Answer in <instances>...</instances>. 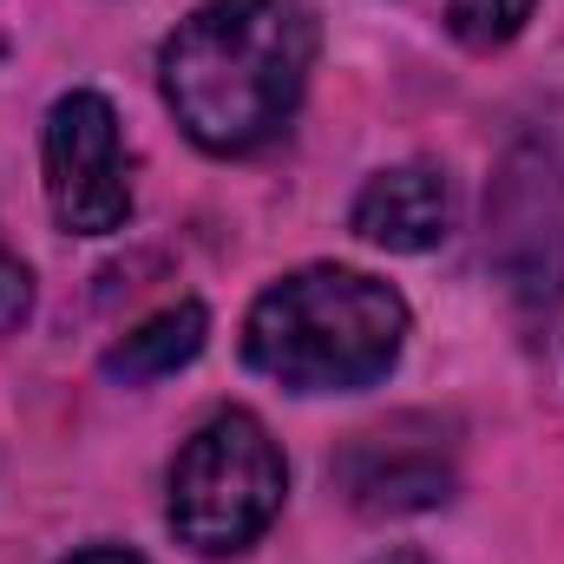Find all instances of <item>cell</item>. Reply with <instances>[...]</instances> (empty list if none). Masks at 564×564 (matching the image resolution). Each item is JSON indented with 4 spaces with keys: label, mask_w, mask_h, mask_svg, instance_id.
Here are the masks:
<instances>
[{
    "label": "cell",
    "mask_w": 564,
    "mask_h": 564,
    "mask_svg": "<svg viewBox=\"0 0 564 564\" xmlns=\"http://www.w3.org/2000/svg\"><path fill=\"white\" fill-rule=\"evenodd\" d=\"M33 315V270L0 243V335H13Z\"/></svg>",
    "instance_id": "10"
},
{
    "label": "cell",
    "mask_w": 564,
    "mask_h": 564,
    "mask_svg": "<svg viewBox=\"0 0 564 564\" xmlns=\"http://www.w3.org/2000/svg\"><path fill=\"white\" fill-rule=\"evenodd\" d=\"M486 257L525 315L552 308L564 289V164L519 144L486 197Z\"/></svg>",
    "instance_id": "5"
},
{
    "label": "cell",
    "mask_w": 564,
    "mask_h": 564,
    "mask_svg": "<svg viewBox=\"0 0 564 564\" xmlns=\"http://www.w3.org/2000/svg\"><path fill=\"white\" fill-rule=\"evenodd\" d=\"M204 341H210V308H204V302H171V308L144 315L132 335H119V341L99 355V368H106V381H119V388H144V381H164V375L191 368V361L204 355Z\"/></svg>",
    "instance_id": "8"
},
{
    "label": "cell",
    "mask_w": 564,
    "mask_h": 564,
    "mask_svg": "<svg viewBox=\"0 0 564 564\" xmlns=\"http://www.w3.org/2000/svg\"><path fill=\"white\" fill-rule=\"evenodd\" d=\"M59 564H144L132 545H86V552H73V558H59Z\"/></svg>",
    "instance_id": "11"
},
{
    "label": "cell",
    "mask_w": 564,
    "mask_h": 564,
    "mask_svg": "<svg viewBox=\"0 0 564 564\" xmlns=\"http://www.w3.org/2000/svg\"><path fill=\"white\" fill-rule=\"evenodd\" d=\"M40 171H46V210L66 237H112L132 224V158L106 93L73 86L46 106Z\"/></svg>",
    "instance_id": "4"
},
{
    "label": "cell",
    "mask_w": 564,
    "mask_h": 564,
    "mask_svg": "<svg viewBox=\"0 0 564 564\" xmlns=\"http://www.w3.org/2000/svg\"><path fill=\"white\" fill-rule=\"evenodd\" d=\"M375 564H433V558H421V552H388V558H375Z\"/></svg>",
    "instance_id": "12"
},
{
    "label": "cell",
    "mask_w": 564,
    "mask_h": 564,
    "mask_svg": "<svg viewBox=\"0 0 564 564\" xmlns=\"http://www.w3.org/2000/svg\"><path fill=\"white\" fill-rule=\"evenodd\" d=\"M408 328L414 315L394 282L348 263H308L250 302L243 361L289 394H361L394 375Z\"/></svg>",
    "instance_id": "2"
},
{
    "label": "cell",
    "mask_w": 564,
    "mask_h": 564,
    "mask_svg": "<svg viewBox=\"0 0 564 564\" xmlns=\"http://www.w3.org/2000/svg\"><path fill=\"white\" fill-rule=\"evenodd\" d=\"M335 492L361 512V519H414L440 512L459 486L453 473V446L440 440L433 421H394L375 433H355L335 459H328Z\"/></svg>",
    "instance_id": "6"
},
{
    "label": "cell",
    "mask_w": 564,
    "mask_h": 564,
    "mask_svg": "<svg viewBox=\"0 0 564 564\" xmlns=\"http://www.w3.org/2000/svg\"><path fill=\"white\" fill-rule=\"evenodd\" d=\"M459 224V191L446 177V164H426V158H408V164H388L375 171L355 204H348V230L388 257H426L453 237Z\"/></svg>",
    "instance_id": "7"
},
{
    "label": "cell",
    "mask_w": 564,
    "mask_h": 564,
    "mask_svg": "<svg viewBox=\"0 0 564 564\" xmlns=\"http://www.w3.org/2000/svg\"><path fill=\"white\" fill-rule=\"evenodd\" d=\"M539 0H446V33L466 53H499L532 26Z\"/></svg>",
    "instance_id": "9"
},
{
    "label": "cell",
    "mask_w": 564,
    "mask_h": 564,
    "mask_svg": "<svg viewBox=\"0 0 564 564\" xmlns=\"http://www.w3.org/2000/svg\"><path fill=\"white\" fill-rule=\"evenodd\" d=\"M289 459L250 408H217L164 473V525L197 558H237L282 519Z\"/></svg>",
    "instance_id": "3"
},
{
    "label": "cell",
    "mask_w": 564,
    "mask_h": 564,
    "mask_svg": "<svg viewBox=\"0 0 564 564\" xmlns=\"http://www.w3.org/2000/svg\"><path fill=\"white\" fill-rule=\"evenodd\" d=\"M308 0H204L158 46V93L210 158H250L289 132L315 73Z\"/></svg>",
    "instance_id": "1"
}]
</instances>
